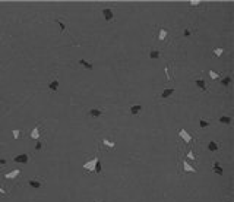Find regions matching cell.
Returning <instances> with one entry per match:
<instances>
[{
  "mask_svg": "<svg viewBox=\"0 0 234 202\" xmlns=\"http://www.w3.org/2000/svg\"><path fill=\"white\" fill-rule=\"evenodd\" d=\"M98 161H100V160H98V157H97V155H94V157H92L89 161L85 162L82 167H83V170H86L88 173H94V170H95V165H97V162H98Z\"/></svg>",
  "mask_w": 234,
  "mask_h": 202,
  "instance_id": "6da1fadb",
  "label": "cell"
},
{
  "mask_svg": "<svg viewBox=\"0 0 234 202\" xmlns=\"http://www.w3.org/2000/svg\"><path fill=\"white\" fill-rule=\"evenodd\" d=\"M47 88H48L51 92H56V91L59 89V78H57L56 73L48 79V82H47Z\"/></svg>",
  "mask_w": 234,
  "mask_h": 202,
  "instance_id": "7a4b0ae2",
  "label": "cell"
},
{
  "mask_svg": "<svg viewBox=\"0 0 234 202\" xmlns=\"http://www.w3.org/2000/svg\"><path fill=\"white\" fill-rule=\"evenodd\" d=\"M103 16L106 18V21H107V22H113V21H114V12H113L110 7L103 9Z\"/></svg>",
  "mask_w": 234,
  "mask_h": 202,
  "instance_id": "3957f363",
  "label": "cell"
},
{
  "mask_svg": "<svg viewBox=\"0 0 234 202\" xmlns=\"http://www.w3.org/2000/svg\"><path fill=\"white\" fill-rule=\"evenodd\" d=\"M179 136H180L186 144H190V142H192V136H190V133H189L186 129H180V130H179Z\"/></svg>",
  "mask_w": 234,
  "mask_h": 202,
  "instance_id": "277c9868",
  "label": "cell"
},
{
  "mask_svg": "<svg viewBox=\"0 0 234 202\" xmlns=\"http://www.w3.org/2000/svg\"><path fill=\"white\" fill-rule=\"evenodd\" d=\"M13 161L19 162V164H28V162H29V157H28L27 154H19V155H16V157L13 158Z\"/></svg>",
  "mask_w": 234,
  "mask_h": 202,
  "instance_id": "5b68a950",
  "label": "cell"
},
{
  "mask_svg": "<svg viewBox=\"0 0 234 202\" xmlns=\"http://www.w3.org/2000/svg\"><path fill=\"white\" fill-rule=\"evenodd\" d=\"M176 92V88H167V89H164L162 92H161V95H159V98L161 100H165V98H170L173 94Z\"/></svg>",
  "mask_w": 234,
  "mask_h": 202,
  "instance_id": "8992f818",
  "label": "cell"
},
{
  "mask_svg": "<svg viewBox=\"0 0 234 202\" xmlns=\"http://www.w3.org/2000/svg\"><path fill=\"white\" fill-rule=\"evenodd\" d=\"M144 110V107L141 106V104H135V106H132L130 107V110H129V113L132 114V116H138V114H141V111Z\"/></svg>",
  "mask_w": 234,
  "mask_h": 202,
  "instance_id": "52a82bcc",
  "label": "cell"
},
{
  "mask_svg": "<svg viewBox=\"0 0 234 202\" xmlns=\"http://www.w3.org/2000/svg\"><path fill=\"white\" fill-rule=\"evenodd\" d=\"M42 183H44V180H39V179H29V180H28V185H29L31 188H35V189L41 188Z\"/></svg>",
  "mask_w": 234,
  "mask_h": 202,
  "instance_id": "ba28073f",
  "label": "cell"
},
{
  "mask_svg": "<svg viewBox=\"0 0 234 202\" xmlns=\"http://www.w3.org/2000/svg\"><path fill=\"white\" fill-rule=\"evenodd\" d=\"M103 110L101 109H91L89 111H88V116L89 117H100V116H103Z\"/></svg>",
  "mask_w": 234,
  "mask_h": 202,
  "instance_id": "9c48e42d",
  "label": "cell"
},
{
  "mask_svg": "<svg viewBox=\"0 0 234 202\" xmlns=\"http://www.w3.org/2000/svg\"><path fill=\"white\" fill-rule=\"evenodd\" d=\"M195 83L199 86V89H202L203 92H206V91H208V89H206V82H205V79L197 78V79H195Z\"/></svg>",
  "mask_w": 234,
  "mask_h": 202,
  "instance_id": "30bf717a",
  "label": "cell"
},
{
  "mask_svg": "<svg viewBox=\"0 0 234 202\" xmlns=\"http://www.w3.org/2000/svg\"><path fill=\"white\" fill-rule=\"evenodd\" d=\"M79 65H80L82 68H85V69H88V70H92V69H94V65H92L91 62H88V60H85V59H80V60H79Z\"/></svg>",
  "mask_w": 234,
  "mask_h": 202,
  "instance_id": "8fae6325",
  "label": "cell"
},
{
  "mask_svg": "<svg viewBox=\"0 0 234 202\" xmlns=\"http://www.w3.org/2000/svg\"><path fill=\"white\" fill-rule=\"evenodd\" d=\"M212 170L218 174V176H223V167L220 165V161H214V164H212Z\"/></svg>",
  "mask_w": 234,
  "mask_h": 202,
  "instance_id": "7c38bea8",
  "label": "cell"
},
{
  "mask_svg": "<svg viewBox=\"0 0 234 202\" xmlns=\"http://www.w3.org/2000/svg\"><path fill=\"white\" fill-rule=\"evenodd\" d=\"M103 144H104L107 148H110V150L116 148V142H114V139H108V138H106V139L103 141Z\"/></svg>",
  "mask_w": 234,
  "mask_h": 202,
  "instance_id": "4fadbf2b",
  "label": "cell"
},
{
  "mask_svg": "<svg viewBox=\"0 0 234 202\" xmlns=\"http://www.w3.org/2000/svg\"><path fill=\"white\" fill-rule=\"evenodd\" d=\"M19 173H21V170L15 168V170H12V171L6 173V174H4V177H6V179H15L16 176H19Z\"/></svg>",
  "mask_w": 234,
  "mask_h": 202,
  "instance_id": "5bb4252c",
  "label": "cell"
},
{
  "mask_svg": "<svg viewBox=\"0 0 234 202\" xmlns=\"http://www.w3.org/2000/svg\"><path fill=\"white\" fill-rule=\"evenodd\" d=\"M220 123H223V124H231V121H233V117H230V116H221L220 119H218Z\"/></svg>",
  "mask_w": 234,
  "mask_h": 202,
  "instance_id": "9a60e30c",
  "label": "cell"
},
{
  "mask_svg": "<svg viewBox=\"0 0 234 202\" xmlns=\"http://www.w3.org/2000/svg\"><path fill=\"white\" fill-rule=\"evenodd\" d=\"M183 168H184V171H189V173H196V168H195V167H192V165H190L187 161H183Z\"/></svg>",
  "mask_w": 234,
  "mask_h": 202,
  "instance_id": "2e32d148",
  "label": "cell"
},
{
  "mask_svg": "<svg viewBox=\"0 0 234 202\" xmlns=\"http://www.w3.org/2000/svg\"><path fill=\"white\" fill-rule=\"evenodd\" d=\"M208 150H209V151H218V150H220V145H218L215 141H211V142L208 144Z\"/></svg>",
  "mask_w": 234,
  "mask_h": 202,
  "instance_id": "e0dca14e",
  "label": "cell"
},
{
  "mask_svg": "<svg viewBox=\"0 0 234 202\" xmlns=\"http://www.w3.org/2000/svg\"><path fill=\"white\" fill-rule=\"evenodd\" d=\"M39 129H38V126H35L34 129H32V132H31V138L32 139H39Z\"/></svg>",
  "mask_w": 234,
  "mask_h": 202,
  "instance_id": "ac0fdd59",
  "label": "cell"
},
{
  "mask_svg": "<svg viewBox=\"0 0 234 202\" xmlns=\"http://www.w3.org/2000/svg\"><path fill=\"white\" fill-rule=\"evenodd\" d=\"M167 34H168V32H167V29H165V28H161V29H159V35H158V40H159V41H164L165 38H167Z\"/></svg>",
  "mask_w": 234,
  "mask_h": 202,
  "instance_id": "d6986e66",
  "label": "cell"
},
{
  "mask_svg": "<svg viewBox=\"0 0 234 202\" xmlns=\"http://www.w3.org/2000/svg\"><path fill=\"white\" fill-rule=\"evenodd\" d=\"M231 81H233L231 76H225V78L221 79V85H223V86H230V85H231Z\"/></svg>",
  "mask_w": 234,
  "mask_h": 202,
  "instance_id": "ffe728a7",
  "label": "cell"
},
{
  "mask_svg": "<svg viewBox=\"0 0 234 202\" xmlns=\"http://www.w3.org/2000/svg\"><path fill=\"white\" fill-rule=\"evenodd\" d=\"M159 56H161L159 50H151L149 51V59H159Z\"/></svg>",
  "mask_w": 234,
  "mask_h": 202,
  "instance_id": "44dd1931",
  "label": "cell"
},
{
  "mask_svg": "<svg viewBox=\"0 0 234 202\" xmlns=\"http://www.w3.org/2000/svg\"><path fill=\"white\" fill-rule=\"evenodd\" d=\"M214 54H215L217 57L223 56V54H224V48H223V47H217V48H214Z\"/></svg>",
  "mask_w": 234,
  "mask_h": 202,
  "instance_id": "7402d4cb",
  "label": "cell"
},
{
  "mask_svg": "<svg viewBox=\"0 0 234 202\" xmlns=\"http://www.w3.org/2000/svg\"><path fill=\"white\" fill-rule=\"evenodd\" d=\"M211 124V121H208V120H203V119H199V126L202 127V129H205V127H208Z\"/></svg>",
  "mask_w": 234,
  "mask_h": 202,
  "instance_id": "603a6c76",
  "label": "cell"
},
{
  "mask_svg": "<svg viewBox=\"0 0 234 202\" xmlns=\"http://www.w3.org/2000/svg\"><path fill=\"white\" fill-rule=\"evenodd\" d=\"M56 22H57V25L60 27L62 32H66V25H65V22H62V21H59V19H56Z\"/></svg>",
  "mask_w": 234,
  "mask_h": 202,
  "instance_id": "cb8c5ba5",
  "label": "cell"
},
{
  "mask_svg": "<svg viewBox=\"0 0 234 202\" xmlns=\"http://www.w3.org/2000/svg\"><path fill=\"white\" fill-rule=\"evenodd\" d=\"M209 76H211V79H218L220 78V75L217 72H214V70H209Z\"/></svg>",
  "mask_w": 234,
  "mask_h": 202,
  "instance_id": "d4e9b609",
  "label": "cell"
},
{
  "mask_svg": "<svg viewBox=\"0 0 234 202\" xmlns=\"http://www.w3.org/2000/svg\"><path fill=\"white\" fill-rule=\"evenodd\" d=\"M94 171H95L97 174H100V173H101V162H100V161L97 162V165H95V170H94Z\"/></svg>",
  "mask_w": 234,
  "mask_h": 202,
  "instance_id": "484cf974",
  "label": "cell"
},
{
  "mask_svg": "<svg viewBox=\"0 0 234 202\" xmlns=\"http://www.w3.org/2000/svg\"><path fill=\"white\" fill-rule=\"evenodd\" d=\"M187 158H189V160H196L195 154H193V150H190V151L187 152Z\"/></svg>",
  "mask_w": 234,
  "mask_h": 202,
  "instance_id": "4316f807",
  "label": "cell"
},
{
  "mask_svg": "<svg viewBox=\"0 0 234 202\" xmlns=\"http://www.w3.org/2000/svg\"><path fill=\"white\" fill-rule=\"evenodd\" d=\"M12 133H13V138H15V139H18V138H19V135H21V130H19V129H15Z\"/></svg>",
  "mask_w": 234,
  "mask_h": 202,
  "instance_id": "83f0119b",
  "label": "cell"
},
{
  "mask_svg": "<svg viewBox=\"0 0 234 202\" xmlns=\"http://www.w3.org/2000/svg\"><path fill=\"white\" fill-rule=\"evenodd\" d=\"M42 145H44V142H42V141H38L37 145H35V151H39V150L42 148Z\"/></svg>",
  "mask_w": 234,
  "mask_h": 202,
  "instance_id": "f1b7e54d",
  "label": "cell"
},
{
  "mask_svg": "<svg viewBox=\"0 0 234 202\" xmlns=\"http://www.w3.org/2000/svg\"><path fill=\"white\" fill-rule=\"evenodd\" d=\"M190 34H192V31H190L189 28H186V29H184V32H183V35H184V37H189Z\"/></svg>",
  "mask_w": 234,
  "mask_h": 202,
  "instance_id": "f546056e",
  "label": "cell"
},
{
  "mask_svg": "<svg viewBox=\"0 0 234 202\" xmlns=\"http://www.w3.org/2000/svg\"><path fill=\"white\" fill-rule=\"evenodd\" d=\"M197 4H199L197 0H192V1H190V6H197Z\"/></svg>",
  "mask_w": 234,
  "mask_h": 202,
  "instance_id": "4dcf8cb0",
  "label": "cell"
},
{
  "mask_svg": "<svg viewBox=\"0 0 234 202\" xmlns=\"http://www.w3.org/2000/svg\"><path fill=\"white\" fill-rule=\"evenodd\" d=\"M0 195H1V196H6V195H7V193H6V192H4V190H3V189H1V188H0Z\"/></svg>",
  "mask_w": 234,
  "mask_h": 202,
  "instance_id": "1f68e13d",
  "label": "cell"
},
{
  "mask_svg": "<svg viewBox=\"0 0 234 202\" xmlns=\"http://www.w3.org/2000/svg\"><path fill=\"white\" fill-rule=\"evenodd\" d=\"M0 164L4 165V164H6V160H4V158H0Z\"/></svg>",
  "mask_w": 234,
  "mask_h": 202,
  "instance_id": "d6a6232c",
  "label": "cell"
},
{
  "mask_svg": "<svg viewBox=\"0 0 234 202\" xmlns=\"http://www.w3.org/2000/svg\"><path fill=\"white\" fill-rule=\"evenodd\" d=\"M100 202H104V201H100Z\"/></svg>",
  "mask_w": 234,
  "mask_h": 202,
  "instance_id": "836d02e7",
  "label": "cell"
}]
</instances>
